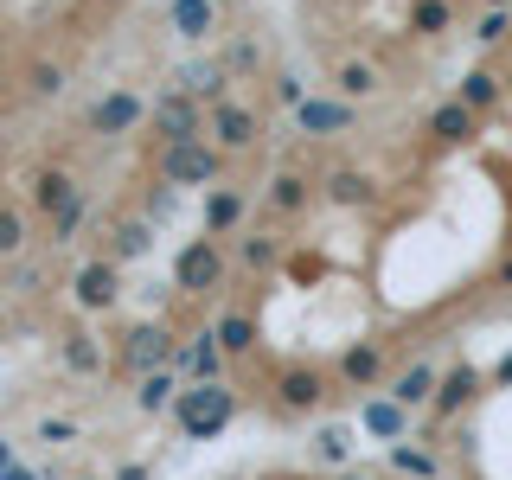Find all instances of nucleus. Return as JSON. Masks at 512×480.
Returning a JSON list of instances; mask_svg holds the SVG:
<instances>
[{
  "label": "nucleus",
  "instance_id": "obj_21",
  "mask_svg": "<svg viewBox=\"0 0 512 480\" xmlns=\"http://www.w3.org/2000/svg\"><path fill=\"white\" fill-rule=\"evenodd\" d=\"M423 391H429V372H410L397 384V404H423Z\"/></svg>",
  "mask_w": 512,
  "mask_h": 480
},
{
  "label": "nucleus",
  "instance_id": "obj_31",
  "mask_svg": "<svg viewBox=\"0 0 512 480\" xmlns=\"http://www.w3.org/2000/svg\"><path fill=\"white\" fill-rule=\"evenodd\" d=\"M0 468H13V455H7V448H0Z\"/></svg>",
  "mask_w": 512,
  "mask_h": 480
},
{
  "label": "nucleus",
  "instance_id": "obj_25",
  "mask_svg": "<svg viewBox=\"0 0 512 480\" xmlns=\"http://www.w3.org/2000/svg\"><path fill=\"white\" fill-rule=\"evenodd\" d=\"M365 423H372L378 436H397V410H384V404H378V410H365Z\"/></svg>",
  "mask_w": 512,
  "mask_h": 480
},
{
  "label": "nucleus",
  "instance_id": "obj_3",
  "mask_svg": "<svg viewBox=\"0 0 512 480\" xmlns=\"http://www.w3.org/2000/svg\"><path fill=\"white\" fill-rule=\"evenodd\" d=\"M186 429L192 436H212V429H224V416H231V391H218V384H205V391L186 397Z\"/></svg>",
  "mask_w": 512,
  "mask_h": 480
},
{
  "label": "nucleus",
  "instance_id": "obj_15",
  "mask_svg": "<svg viewBox=\"0 0 512 480\" xmlns=\"http://www.w3.org/2000/svg\"><path fill=\"white\" fill-rule=\"evenodd\" d=\"M71 199H77V192H71V180H64V173H45V180H39V205H45V212H64Z\"/></svg>",
  "mask_w": 512,
  "mask_h": 480
},
{
  "label": "nucleus",
  "instance_id": "obj_16",
  "mask_svg": "<svg viewBox=\"0 0 512 480\" xmlns=\"http://www.w3.org/2000/svg\"><path fill=\"white\" fill-rule=\"evenodd\" d=\"M506 32H512V13H506V7H487V20L474 26V39H480V45H500Z\"/></svg>",
  "mask_w": 512,
  "mask_h": 480
},
{
  "label": "nucleus",
  "instance_id": "obj_14",
  "mask_svg": "<svg viewBox=\"0 0 512 480\" xmlns=\"http://www.w3.org/2000/svg\"><path fill=\"white\" fill-rule=\"evenodd\" d=\"M410 26L416 32H448V0H416V7H410Z\"/></svg>",
  "mask_w": 512,
  "mask_h": 480
},
{
  "label": "nucleus",
  "instance_id": "obj_17",
  "mask_svg": "<svg viewBox=\"0 0 512 480\" xmlns=\"http://www.w3.org/2000/svg\"><path fill=\"white\" fill-rule=\"evenodd\" d=\"M276 205H282V212H301V205H308V180L282 173V180H276Z\"/></svg>",
  "mask_w": 512,
  "mask_h": 480
},
{
  "label": "nucleus",
  "instance_id": "obj_10",
  "mask_svg": "<svg viewBox=\"0 0 512 480\" xmlns=\"http://www.w3.org/2000/svg\"><path fill=\"white\" fill-rule=\"evenodd\" d=\"M180 90H192V96H218V90H224V64H186V71H180Z\"/></svg>",
  "mask_w": 512,
  "mask_h": 480
},
{
  "label": "nucleus",
  "instance_id": "obj_26",
  "mask_svg": "<svg viewBox=\"0 0 512 480\" xmlns=\"http://www.w3.org/2000/svg\"><path fill=\"white\" fill-rule=\"evenodd\" d=\"M186 365H192V372H218V352H212V346H192Z\"/></svg>",
  "mask_w": 512,
  "mask_h": 480
},
{
  "label": "nucleus",
  "instance_id": "obj_29",
  "mask_svg": "<svg viewBox=\"0 0 512 480\" xmlns=\"http://www.w3.org/2000/svg\"><path fill=\"white\" fill-rule=\"evenodd\" d=\"M244 256H250V263H269V256H276V244H269V237H250Z\"/></svg>",
  "mask_w": 512,
  "mask_h": 480
},
{
  "label": "nucleus",
  "instance_id": "obj_30",
  "mask_svg": "<svg viewBox=\"0 0 512 480\" xmlns=\"http://www.w3.org/2000/svg\"><path fill=\"white\" fill-rule=\"evenodd\" d=\"M0 474H7V480H32V474H20V468H0Z\"/></svg>",
  "mask_w": 512,
  "mask_h": 480
},
{
  "label": "nucleus",
  "instance_id": "obj_22",
  "mask_svg": "<svg viewBox=\"0 0 512 480\" xmlns=\"http://www.w3.org/2000/svg\"><path fill=\"white\" fill-rule=\"evenodd\" d=\"M167 391H173V378H148V384H141V404L160 410V404H167Z\"/></svg>",
  "mask_w": 512,
  "mask_h": 480
},
{
  "label": "nucleus",
  "instance_id": "obj_18",
  "mask_svg": "<svg viewBox=\"0 0 512 480\" xmlns=\"http://www.w3.org/2000/svg\"><path fill=\"white\" fill-rule=\"evenodd\" d=\"M237 212H244V205H237L231 192H218V199L205 205V224H212V231H224V224H237Z\"/></svg>",
  "mask_w": 512,
  "mask_h": 480
},
{
  "label": "nucleus",
  "instance_id": "obj_7",
  "mask_svg": "<svg viewBox=\"0 0 512 480\" xmlns=\"http://www.w3.org/2000/svg\"><path fill=\"white\" fill-rule=\"evenodd\" d=\"M429 135H436V141H468L474 135V109L461 103V96H455V103H442L436 116H429Z\"/></svg>",
  "mask_w": 512,
  "mask_h": 480
},
{
  "label": "nucleus",
  "instance_id": "obj_12",
  "mask_svg": "<svg viewBox=\"0 0 512 480\" xmlns=\"http://www.w3.org/2000/svg\"><path fill=\"white\" fill-rule=\"evenodd\" d=\"M493 96H500V77H493V71H468V77H461V103H468V109H487Z\"/></svg>",
  "mask_w": 512,
  "mask_h": 480
},
{
  "label": "nucleus",
  "instance_id": "obj_8",
  "mask_svg": "<svg viewBox=\"0 0 512 480\" xmlns=\"http://www.w3.org/2000/svg\"><path fill=\"white\" fill-rule=\"evenodd\" d=\"M77 301H84V308H109V301H116V269L90 263L84 276H77Z\"/></svg>",
  "mask_w": 512,
  "mask_h": 480
},
{
  "label": "nucleus",
  "instance_id": "obj_28",
  "mask_svg": "<svg viewBox=\"0 0 512 480\" xmlns=\"http://www.w3.org/2000/svg\"><path fill=\"white\" fill-rule=\"evenodd\" d=\"M224 346H250V320H224Z\"/></svg>",
  "mask_w": 512,
  "mask_h": 480
},
{
  "label": "nucleus",
  "instance_id": "obj_9",
  "mask_svg": "<svg viewBox=\"0 0 512 480\" xmlns=\"http://www.w3.org/2000/svg\"><path fill=\"white\" fill-rule=\"evenodd\" d=\"M218 276V256H212V244H192L186 256H180V282L186 288H199V282H212Z\"/></svg>",
  "mask_w": 512,
  "mask_h": 480
},
{
  "label": "nucleus",
  "instance_id": "obj_11",
  "mask_svg": "<svg viewBox=\"0 0 512 480\" xmlns=\"http://www.w3.org/2000/svg\"><path fill=\"white\" fill-rule=\"evenodd\" d=\"M173 20H180L186 39H205V32H212V0H180V7H173Z\"/></svg>",
  "mask_w": 512,
  "mask_h": 480
},
{
  "label": "nucleus",
  "instance_id": "obj_13",
  "mask_svg": "<svg viewBox=\"0 0 512 480\" xmlns=\"http://www.w3.org/2000/svg\"><path fill=\"white\" fill-rule=\"evenodd\" d=\"M378 90V64H340V96H372Z\"/></svg>",
  "mask_w": 512,
  "mask_h": 480
},
{
  "label": "nucleus",
  "instance_id": "obj_6",
  "mask_svg": "<svg viewBox=\"0 0 512 480\" xmlns=\"http://www.w3.org/2000/svg\"><path fill=\"white\" fill-rule=\"evenodd\" d=\"M212 135L224 141V148H250V141H256V116L244 103H218L212 109Z\"/></svg>",
  "mask_w": 512,
  "mask_h": 480
},
{
  "label": "nucleus",
  "instance_id": "obj_23",
  "mask_svg": "<svg viewBox=\"0 0 512 480\" xmlns=\"http://www.w3.org/2000/svg\"><path fill=\"white\" fill-rule=\"evenodd\" d=\"M7 250H20V218L0 212V256H7Z\"/></svg>",
  "mask_w": 512,
  "mask_h": 480
},
{
  "label": "nucleus",
  "instance_id": "obj_24",
  "mask_svg": "<svg viewBox=\"0 0 512 480\" xmlns=\"http://www.w3.org/2000/svg\"><path fill=\"white\" fill-rule=\"evenodd\" d=\"M314 397H320L314 378H288V404H314Z\"/></svg>",
  "mask_w": 512,
  "mask_h": 480
},
{
  "label": "nucleus",
  "instance_id": "obj_4",
  "mask_svg": "<svg viewBox=\"0 0 512 480\" xmlns=\"http://www.w3.org/2000/svg\"><path fill=\"white\" fill-rule=\"evenodd\" d=\"M154 128H160L167 141H192V135H199V109H192V90L160 96V103H154Z\"/></svg>",
  "mask_w": 512,
  "mask_h": 480
},
{
  "label": "nucleus",
  "instance_id": "obj_5",
  "mask_svg": "<svg viewBox=\"0 0 512 480\" xmlns=\"http://www.w3.org/2000/svg\"><path fill=\"white\" fill-rule=\"evenodd\" d=\"M295 122L308 128V135H340V128H352V103H327V96H301V103H295Z\"/></svg>",
  "mask_w": 512,
  "mask_h": 480
},
{
  "label": "nucleus",
  "instance_id": "obj_2",
  "mask_svg": "<svg viewBox=\"0 0 512 480\" xmlns=\"http://www.w3.org/2000/svg\"><path fill=\"white\" fill-rule=\"evenodd\" d=\"M141 122H148V103H141V96H128V90L103 96V103L90 109V128H96V135H128V128H141Z\"/></svg>",
  "mask_w": 512,
  "mask_h": 480
},
{
  "label": "nucleus",
  "instance_id": "obj_27",
  "mask_svg": "<svg viewBox=\"0 0 512 480\" xmlns=\"http://www.w3.org/2000/svg\"><path fill=\"white\" fill-rule=\"evenodd\" d=\"M58 84H64L58 64H39V71H32V90H58Z\"/></svg>",
  "mask_w": 512,
  "mask_h": 480
},
{
  "label": "nucleus",
  "instance_id": "obj_32",
  "mask_svg": "<svg viewBox=\"0 0 512 480\" xmlns=\"http://www.w3.org/2000/svg\"><path fill=\"white\" fill-rule=\"evenodd\" d=\"M487 7H506V0H487Z\"/></svg>",
  "mask_w": 512,
  "mask_h": 480
},
{
  "label": "nucleus",
  "instance_id": "obj_19",
  "mask_svg": "<svg viewBox=\"0 0 512 480\" xmlns=\"http://www.w3.org/2000/svg\"><path fill=\"white\" fill-rule=\"evenodd\" d=\"M365 186H372V180H365V173H333V199H365Z\"/></svg>",
  "mask_w": 512,
  "mask_h": 480
},
{
  "label": "nucleus",
  "instance_id": "obj_1",
  "mask_svg": "<svg viewBox=\"0 0 512 480\" xmlns=\"http://www.w3.org/2000/svg\"><path fill=\"white\" fill-rule=\"evenodd\" d=\"M218 173V154L205 148L199 135L192 141H167V154H160V180L167 186H205Z\"/></svg>",
  "mask_w": 512,
  "mask_h": 480
},
{
  "label": "nucleus",
  "instance_id": "obj_20",
  "mask_svg": "<svg viewBox=\"0 0 512 480\" xmlns=\"http://www.w3.org/2000/svg\"><path fill=\"white\" fill-rule=\"evenodd\" d=\"M148 359H167V333H135V365Z\"/></svg>",
  "mask_w": 512,
  "mask_h": 480
}]
</instances>
